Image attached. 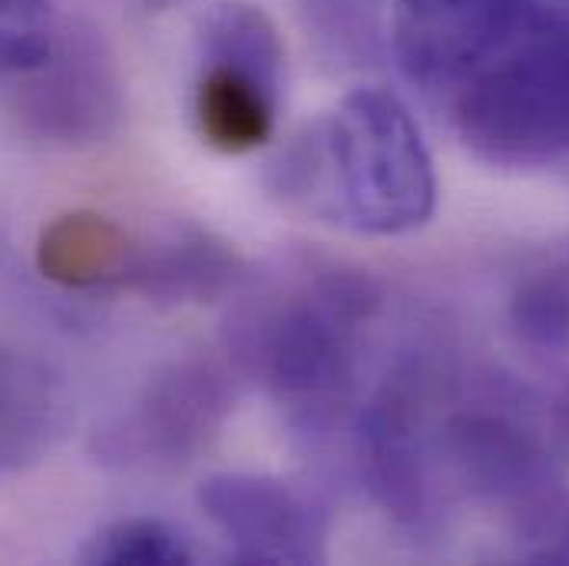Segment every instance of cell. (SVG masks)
Masks as SVG:
<instances>
[{
  "instance_id": "cell-1",
  "label": "cell",
  "mask_w": 569,
  "mask_h": 566,
  "mask_svg": "<svg viewBox=\"0 0 569 566\" xmlns=\"http://www.w3.org/2000/svg\"><path fill=\"white\" fill-rule=\"evenodd\" d=\"M291 209L368 236H405L437 209V176L411 110L381 87L348 93L308 123L269 169Z\"/></svg>"
},
{
  "instance_id": "cell-2",
  "label": "cell",
  "mask_w": 569,
  "mask_h": 566,
  "mask_svg": "<svg viewBox=\"0 0 569 566\" xmlns=\"http://www.w3.org/2000/svg\"><path fill=\"white\" fill-rule=\"evenodd\" d=\"M381 291L351 269H311L249 295L229 318L226 348L298 427L321 434L341 418L358 385L361 341Z\"/></svg>"
},
{
  "instance_id": "cell-3",
  "label": "cell",
  "mask_w": 569,
  "mask_h": 566,
  "mask_svg": "<svg viewBox=\"0 0 569 566\" xmlns=\"http://www.w3.org/2000/svg\"><path fill=\"white\" fill-rule=\"evenodd\" d=\"M453 123L463 146L503 169L569 156V20L530 17L457 83Z\"/></svg>"
},
{
  "instance_id": "cell-4",
  "label": "cell",
  "mask_w": 569,
  "mask_h": 566,
  "mask_svg": "<svg viewBox=\"0 0 569 566\" xmlns=\"http://www.w3.org/2000/svg\"><path fill=\"white\" fill-rule=\"evenodd\" d=\"M284 47L272 17L246 0L209 10L196 83L199 133L219 152H252L272 140L282 100Z\"/></svg>"
},
{
  "instance_id": "cell-5",
  "label": "cell",
  "mask_w": 569,
  "mask_h": 566,
  "mask_svg": "<svg viewBox=\"0 0 569 566\" xmlns=\"http://www.w3.org/2000/svg\"><path fill=\"white\" fill-rule=\"evenodd\" d=\"M236 388L212 358H176L159 368L140 395L103 427L93 454L123 470H169L196 460L232 415Z\"/></svg>"
},
{
  "instance_id": "cell-6",
  "label": "cell",
  "mask_w": 569,
  "mask_h": 566,
  "mask_svg": "<svg viewBox=\"0 0 569 566\" xmlns=\"http://www.w3.org/2000/svg\"><path fill=\"white\" fill-rule=\"evenodd\" d=\"M20 120L57 146L103 142L123 117V83L97 30H57L47 57L20 73Z\"/></svg>"
},
{
  "instance_id": "cell-7",
  "label": "cell",
  "mask_w": 569,
  "mask_h": 566,
  "mask_svg": "<svg viewBox=\"0 0 569 566\" xmlns=\"http://www.w3.org/2000/svg\"><path fill=\"white\" fill-rule=\"evenodd\" d=\"M199 507L226 537L236 564H325L331 524L301 487L269 474H212Z\"/></svg>"
},
{
  "instance_id": "cell-8",
  "label": "cell",
  "mask_w": 569,
  "mask_h": 566,
  "mask_svg": "<svg viewBox=\"0 0 569 566\" xmlns=\"http://www.w3.org/2000/svg\"><path fill=\"white\" fill-rule=\"evenodd\" d=\"M537 0H398L395 47L425 87H457L537 10Z\"/></svg>"
},
{
  "instance_id": "cell-9",
  "label": "cell",
  "mask_w": 569,
  "mask_h": 566,
  "mask_svg": "<svg viewBox=\"0 0 569 566\" xmlns=\"http://www.w3.org/2000/svg\"><path fill=\"white\" fill-rule=\"evenodd\" d=\"M355 454L361 480L378 507L408 530H427L437 517L421 401L408 385H388L358 418Z\"/></svg>"
},
{
  "instance_id": "cell-10",
  "label": "cell",
  "mask_w": 569,
  "mask_h": 566,
  "mask_svg": "<svg viewBox=\"0 0 569 566\" xmlns=\"http://www.w3.org/2000/svg\"><path fill=\"white\" fill-rule=\"evenodd\" d=\"M443 454L470 494L510 510L560 477L537 430L503 408H467L443 430Z\"/></svg>"
},
{
  "instance_id": "cell-11",
  "label": "cell",
  "mask_w": 569,
  "mask_h": 566,
  "mask_svg": "<svg viewBox=\"0 0 569 566\" xmlns=\"http://www.w3.org/2000/svg\"><path fill=\"white\" fill-rule=\"evenodd\" d=\"M242 279L246 262L232 242L202 226H172L146 242H133L117 288L152 301L186 305L222 298Z\"/></svg>"
},
{
  "instance_id": "cell-12",
  "label": "cell",
  "mask_w": 569,
  "mask_h": 566,
  "mask_svg": "<svg viewBox=\"0 0 569 566\" xmlns=\"http://www.w3.org/2000/svg\"><path fill=\"white\" fill-rule=\"evenodd\" d=\"M130 252L133 239L113 219L70 212L43 229L37 242V266L50 282L67 288H117Z\"/></svg>"
},
{
  "instance_id": "cell-13",
  "label": "cell",
  "mask_w": 569,
  "mask_h": 566,
  "mask_svg": "<svg viewBox=\"0 0 569 566\" xmlns=\"http://www.w3.org/2000/svg\"><path fill=\"white\" fill-rule=\"evenodd\" d=\"M63 421L53 378L20 351L0 348V464L40 457Z\"/></svg>"
},
{
  "instance_id": "cell-14",
  "label": "cell",
  "mask_w": 569,
  "mask_h": 566,
  "mask_svg": "<svg viewBox=\"0 0 569 566\" xmlns=\"http://www.w3.org/2000/svg\"><path fill=\"white\" fill-rule=\"evenodd\" d=\"M517 560L569 566V484L563 474L507 510Z\"/></svg>"
},
{
  "instance_id": "cell-15",
  "label": "cell",
  "mask_w": 569,
  "mask_h": 566,
  "mask_svg": "<svg viewBox=\"0 0 569 566\" xmlns=\"http://www.w3.org/2000/svg\"><path fill=\"white\" fill-rule=\"evenodd\" d=\"M80 560L93 566H186L192 564V547L162 520L127 517L90 537Z\"/></svg>"
},
{
  "instance_id": "cell-16",
  "label": "cell",
  "mask_w": 569,
  "mask_h": 566,
  "mask_svg": "<svg viewBox=\"0 0 569 566\" xmlns=\"http://www.w3.org/2000/svg\"><path fill=\"white\" fill-rule=\"evenodd\" d=\"M510 325L517 338L540 355L569 351V276L543 269L513 288Z\"/></svg>"
},
{
  "instance_id": "cell-17",
  "label": "cell",
  "mask_w": 569,
  "mask_h": 566,
  "mask_svg": "<svg viewBox=\"0 0 569 566\" xmlns=\"http://www.w3.org/2000/svg\"><path fill=\"white\" fill-rule=\"evenodd\" d=\"M53 33L57 30L47 13H27L0 3V77L33 70L47 57Z\"/></svg>"
},
{
  "instance_id": "cell-18",
  "label": "cell",
  "mask_w": 569,
  "mask_h": 566,
  "mask_svg": "<svg viewBox=\"0 0 569 566\" xmlns=\"http://www.w3.org/2000/svg\"><path fill=\"white\" fill-rule=\"evenodd\" d=\"M553 430H557V440L563 444V450L569 454V381L567 388L560 391L557 405H553Z\"/></svg>"
},
{
  "instance_id": "cell-19",
  "label": "cell",
  "mask_w": 569,
  "mask_h": 566,
  "mask_svg": "<svg viewBox=\"0 0 569 566\" xmlns=\"http://www.w3.org/2000/svg\"><path fill=\"white\" fill-rule=\"evenodd\" d=\"M3 7L13 10H30V13H47V0H0Z\"/></svg>"
}]
</instances>
